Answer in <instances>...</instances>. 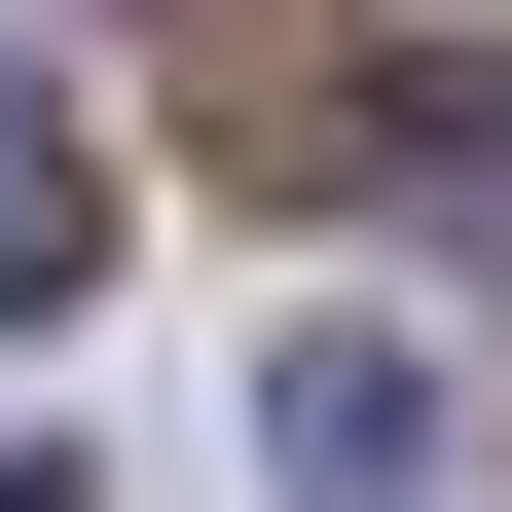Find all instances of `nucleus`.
<instances>
[{"label": "nucleus", "mask_w": 512, "mask_h": 512, "mask_svg": "<svg viewBox=\"0 0 512 512\" xmlns=\"http://www.w3.org/2000/svg\"><path fill=\"white\" fill-rule=\"evenodd\" d=\"M256 476H293V512H439V366L403 330H293V366H256Z\"/></svg>", "instance_id": "f257e3e1"}, {"label": "nucleus", "mask_w": 512, "mask_h": 512, "mask_svg": "<svg viewBox=\"0 0 512 512\" xmlns=\"http://www.w3.org/2000/svg\"><path fill=\"white\" fill-rule=\"evenodd\" d=\"M366 183H403L439 256H512V74H403V110H366Z\"/></svg>", "instance_id": "f03ea898"}, {"label": "nucleus", "mask_w": 512, "mask_h": 512, "mask_svg": "<svg viewBox=\"0 0 512 512\" xmlns=\"http://www.w3.org/2000/svg\"><path fill=\"white\" fill-rule=\"evenodd\" d=\"M74 256H110V147H74V110H37V74H0V330H37Z\"/></svg>", "instance_id": "7ed1b4c3"}]
</instances>
